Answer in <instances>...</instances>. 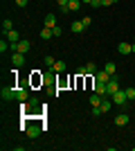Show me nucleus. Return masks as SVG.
Instances as JSON below:
<instances>
[{"label":"nucleus","instance_id":"obj_1","mask_svg":"<svg viewBox=\"0 0 135 151\" xmlns=\"http://www.w3.org/2000/svg\"><path fill=\"white\" fill-rule=\"evenodd\" d=\"M41 129H43V126H41L39 122H27V124H25L27 138H39V135H41Z\"/></svg>","mask_w":135,"mask_h":151},{"label":"nucleus","instance_id":"obj_2","mask_svg":"<svg viewBox=\"0 0 135 151\" xmlns=\"http://www.w3.org/2000/svg\"><path fill=\"white\" fill-rule=\"evenodd\" d=\"M126 101H129L126 90H117V93H113V104H117V106H126Z\"/></svg>","mask_w":135,"mask_h":151},{"label":"nucleus","instance_id":"obj_3","mask_svg":"<svg viewBox=\"0 0 135 151\" xmlns=\"http://www.w3.org/2000/svg\"><path fill=\"white\" fill-rule=\"evenodd\" d=\"M119 90V81H117V77L113 75L108 79V83H106V93H108V97H113V93H117Z\"/></svg>","mask_w":135,"mask_h":151},{"label":"nucleus","instance_id":"obj_4","mask_svg":"<svg viewBox=\"0 0 135 151\" xmlns=\"http://www.w3.org/2000/svg\"><path fill=\"white\" fill-rule=\"evenodd\" d=\"M11 63H14V68H23V65H25V54H23V52H14Z\"/></svg>","mask_w":135,"mask_h":151},{"label":"nucleus","instance_id":"obj_5","mask_svg":"<svg viewBox=\"0 0 135 151\" xmlns=\"http://www.w3.org/2000/svg\"><path fill=\"white\" fill-rule=\"evenodd\" d=\"M29 47H32V43H29L27 38H20L18 43H16V52H23V54H27V52H29Z\"/></svg>","mask_w":135,"mask_h":151},{"label":"nucleus","instance_id":"obj_6","mask_svg":"<svg viewBox=\"0 0 135 151\" xmlns=\"http://www.w3.org/2000/svg\"><path fill=\"white\" fill-rule=\"evenodd\" d=\"M0 95H2V99H5V101H9V99H16V88H11V86H5Z\"/></svg>","mask_w":135,"mask_h":151},{"label":"nucleus","instance_id":"obj_7","mask_svg":"<svg viewBox=\"0 0 135 151\" xmlns=\"http://www.w3.org/2000/svg\"><path fill=\"white\" fill-rule=\"evenodd\" d=\"M108 79H110V75L106 72V70H101V72L97 70V72H95V81H99V83H108Z\"/></svg>","mask_w":135,"mask_h":151},{"label":"nucleus","instance_id":"obj_8","mask_svg":"<svg viewBox=\"0 0 135 151\" xmlns=\"http://www.w3.org/2000/svg\"><path fill=\"white\" fill-rule=\"evenodd\" d=\"M43 27H56V16H54V14H47V16H45V20H43Z\"/></svg>","mask_w":135,"mask_h":151},{"label":"nucleus","instance_id":"obj_9","mask_svg":"<svg viewBox=\"0 0 135 151\" xmlns=\"http://www.w3.org/2000/svg\"><path fill=\"white\" fill-rule=\"evenodd\" d=\"M117 50H119V54H131L133 52V43H119Z\"/></svg>","mask_w":135,"mask_h":151},{"label":"nucleus","instance_id":"obj_10","mask_svg":"<svg viewBox=\"0 0 135 151\" xmlns=\"http://www.w3.org/2000/svg\"><path fill=\"white\" fill-rule=\"evenodd\" d=\"M50 70L54 72V75H61V72H65V61H56Z\"/></svg>","mask_w":135,"mask_h":151},{"label":"nucleus","instance_id":"obj_11","mask_svg":"<svg viewBox=\"0 0 135 151\" xmlns=\"http://www.w3.org/2000/svg\"><path fill=\"white\" fill-rule=\"evenodd\" d=\"M129 120H131V117H129L126 113H119V115L115 117V126H124V124H129Z\"/></svg>","mask_w":135,"mask_h":151},{"label":"nucleus","instance_id":"obj_12","mask_svg":"<svg viewBox=\"0 0 135 151\" xmlns=\"http://www.w3.org/2000/svg\"><path fill=\"white\" fill-rule=\"evenodd\" d=\"M5 36H7V41H9V43H18V41H20V34H18V32H16V29L7 32Z\"/></svg>","mask_w":135,"mask_h":151},{"label":"nucleus","instance_id":"obj_13","mask_svg":"<svg viewBox=\"0 0 135 151\" xmlns=\"http://www.w3.org/2000/svg\"><path fill=\"white\" fill-rule=\"evenodd\" d=\"M70 29L74 32V34H81V32L86 29V25H84V23H81V20H74V23H72V25H70Z\"/></svg>","mask_w":135,"mask_h":151},{"label":"nucleus","instance_id":"obj_14","mask_svg":"<svg viewBox=\"0 0 135 151\" xmlns=\"http://www.w3.org/2000/svg\"><path fill=\"white\" fill-rule=\"evenodd\" d=\"M99 108H101V113H108L110 108H113V101L108 99V95L104 97V101H101V106H99Z\"/></svg>","mask_w":135,"mask_h":151},{"label":"nucleus","instance_id":"obj_15","mask_svg":"<svg viewBox=\"0 0 135 151\" xmlns=\"http://www.w3.org/2000/svg\"><path fill=\"white\" fill-rule=\"evenodd\" d=\"M95 93L97 95H101V97H106V83H99V81H95Z\"/></svg>","mask_w":135,"mask_h":151},{"label":"nucleus","instance_id":"obj_16","mask_svg":"<svg viewBox=\"0 0 135 151\" xmlns=\"http://www.w3.org/2000/svg\"><path fill=\"white\" fill-rule=\"evenodd\" d=\"M27 97H29V93H27V88H16V99L25 101Z\"/></svg>","mask_w":135,"mask_h":151},{"label":"nucleus","instance_id":"obj_17","mask_svg":"<svg viewBox=\"0 0 135 151\" xmlns=\"http://www.w3.org/2000/svg\"><path fill=\"white\" fill-rule=\"evenodd\" d=\"M32 83H34V86H39V83H45V77H43V75H39V70H34Z\"/></svg>","mask_w":135,"mask_h":151},{"label":"nucleus","instance_id":"obj_18","mask_svg":"<svg viewBox=\"0 0 135 151\" xmlns=\"http://www.w3.org/2000/svg\"><path fill=\"white\" fill-rule=\"evenodd\" d=\"M101 101H104V97L101 95H90V104H92V106H101Z\"/></svg>","mask_w":135,"mask_h":151},{"label":"nucleus","instance_id":"obj_19","mask_svg":"<svg viewBox=\"0 0 135 151\" xmlns=\"http://www.w3.org/2000/svg\"><path fill=\"white\" fill-rule=\"evenodd\" d=\"M68 9H70V12H79V9H81V0H70V2H68Z\"/></svg>","mask_w":135,"mask_h":151},{"label":"nucleus","instance_id":"obj_20","mask_svg":"<svg viewBox=\"0 0 135 151\" xmlns=\"http://www.w3.org/2000/svg\"><path fill=\"white\" fill-rule=\"evenodd\" d=\"M104 70H106V72H108V75L113 77V75H115V72H117V65H115V63H113V61H108V63H106V65H104Z\"/></svg>","mask_w":135,"mask_h":151},{"label":"nucleus","instance_id":"obj_21","mask_svg":"<svg viewBox=\"0 0 135 151\" xmlns=\"http://www.w3.org/2000/svg\"><path fill=\"white\" fill-rule=\"evenodd\" d=\"M11 29H14V23L9 18H5L2 20V34H7V32H11Z\"/></svg>","mask_w":135,"mask_h":151},{"label":"nucleus","instance_id":"obj_22","mask_svg":"<svg viewBox=\"0 0 135 151\" xmlns=\"http://www.w3.org/2000/svg\"><path fill=\"white\" fill-rule=\"evenodd\" d=\"M52 36H54V34H52L50 27H43V29H41V38H43V41H47V38H52Z\"/></svg>","mask_w":135,"mask_h":151},{"label":"nucleus","instance_id":"obj_23","mask_svg":"<svg viewBox=\"0 0 135 151\" xmlns=\"http://www.w3.org/2000/svg\"><path fill=\"white\" fill-rule=\"evenodd\" d=\"M86 72L95 77V72H97V65H95V63H92V61H90V63H86Z\"/></svg>","mask_w":135,"mask_h":151},{"label":"nucleus","instance_id":"obj_24","mask_svg":"<svg viewBox=\"0 0 135 151\" xmlns=\"http://www.w3.org/2000/svg\"><path fill=\"white\" fill-rule=\"evenodd\" d=\"M43 63H45V65H47V68H52V65H54V63H56V59H54V57H50V54H45Z\"/></svg>","mask_w":135,"mask_h":151},{"label":"nucleus","instance_id":"obj_25","mask_svg":"<svg viewBox=\"0 0 135 151\" xmlns=\"http://www.w3.org/2000/svg\"><path fill=\"white\" fill-rule=\"evenodd\" d=\"M126 97H129V101L135 99V88H126Z\"/></svg>","mask_w":135,"mask_h":151},{"label":"nucleus","instance_id":"obj_26","mask_svg":"<svg viewBox=\"0 0 135 151\" xmlns=\"http://www.w3.org/2000/svg\"><path fill=\"white\" fill-rule=\"evenodd\" d=\"M7 50H9V43H7V41H0V52H2V54H5Z\"/></svg>","mask_w":135,"mask_h":151},{"label":"nucleus","instance_id":"obj_27","mask_svg":"<svg viewBox=\"0 0 135 151\" xmlns=\"http://www.w3.org/2000/svg\"><path fill=\"white\" fill-rule=\"evenodd\" d=\"M86 75H88V72H86V65L84 68H77V77H86Z\"/></svg>","mask_w":135,"mask_h":151},{"label":"nucleus","instance_id":"obj_28","mask_svg":"<svg viewBox=\"0 0 135 151\" xmlns=\"http://www.w3.org/2000/svg\"><path fill=\"white\" fill-rule=\"evenodd\" d=\"M50 72H52V70H50ZM52 81H54V72H52V75H45V83H52Z\"/></svg>","mask_w":135,"mask_h":151},{"label":"nucleus","instance_id":"obj_29","mask_svg":"<svg viewBox=\"0 0 135 151\" xmlns=\"http://www.w3.org/2000/svg\"><path fill=\"white\" fill-rule=\"evenodd\" d=\"M81 23H84V25H86V27H88V25H90V23H92V18H90V16H84V18H81Z\"/></svg>","mask_w":135,"mask_h":151},{"label":"nucleus","instance_id":"obj_30","mask_svg":"<svg viewBox=\"0 0 135 151\" xmlns=\"http://www.w3.org/2000/svg\"><path fill=\"white\" fill-rule=\"evenodd\" d=\"M115 2H117V0H101L104 7H110V5H115Z\"/></svg>","mask_w":135,"mask_h":151},{"label":"nucleus","instance_id":"obj_31","mask_svg":"<svg viewBox=\"0 0 135 151\" xmlns=\"http://www.w3.org/2000/svg\"><path fill=\"white\" fill-rule=\"evenodd\" d=\"M52 34H54V36H61V27H59V25L52 27Z\"/></svg>","mask_w":135,"mask_h":151},{"label":"nucleus","instance_id":"obj_32","mask_svg":"<svg viewBox=\"0 0 135 151\" xmlns=\"http://www.w3.org/2000/svg\"><path fill=\"white\" fill-rule=\"evenodd\" d=\"M90 7H95V9H97V7H104V5H101V0H92V2H90Z\"/></svg>","mask_w":135,"mask_h":151},{"label":"nucleus","instance_id":"obj_33","mask_svg":"<svg viewBox=\"0 0 135 151\" xmlns=\"http://www.w3.org/2000/svg\"><path fill=\"white\" fill-rule=\"evenodd\" d=\"M27 2H29V0H16V5H18V7H27Z\"/></svg>","mask_w":135,"mask_h":151},{"label":"nucleus","instance_id":"obj_34","mask_svg":"<svg viewBox=\"0 0 135 151\" xmlns=\"http://www.w3.org/2000/svg\"><path fill=\"white\" fill-rule=\"evenodd\" d=\"M56 2H59V7H65L68 2H70V0H56Z\"/></svg>","mask_w":135,"mask_h":151},{"label":"nucleus","instance_id":"obj_35","mask_svg":"<svg viewBox=\"0 0 135 151\" xmlns=\"http://www.w3.org/2000/svg\"><path fill=\"white\" fill-rule=\"evenodd\" d=\"M81 2H88V5H90V2H92V0H81Z\"/></svg>","mask_w":135,"mask_h":151},{"label":"nucleus","instance_id":"obj_36","mask_svg":"<svg viewBox=\"0 0 135 151\" xmlns=\"http://www.w3.org/2000/svg\"><path fill=\"white\" fill-rule=\"evenodd\" d=\"M133 52H135V41H133Z\"/></svg>","mask_w":135,"mask_h":151}]
</instances>
